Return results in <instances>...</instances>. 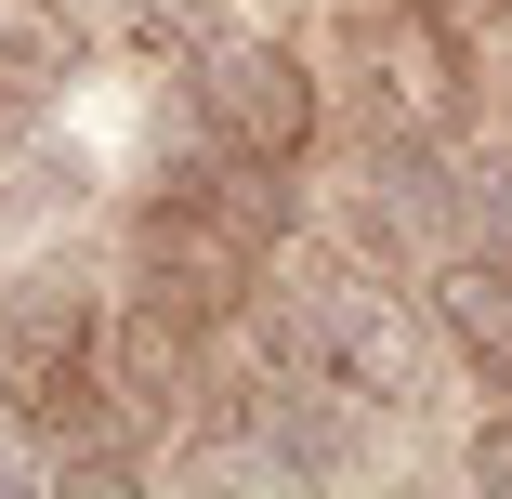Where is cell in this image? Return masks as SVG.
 Listing matches in <instances>:
<instances>
[{"instance_id":"6da1fadb","label":"cell","mask_w":512,"mask_h":499,"mask_svg":"<svg viewBox=\"0 0 512 499\" xmlns=\"http://www.w3.org/2000/svg\"><path fill=\"white\" fill-rule=\"evenodd\" d=\"M132 40L184 66V106L211 119L224 158H289L302 132H316V79H302V53L250 14H224V0H132Z\"/></svg>"},{"instance_id":"7a4b0ae2","label":"cell","mask_w":512,"mask_h":499,"mask_svg":"<svg viewBox=\"0 0 512 499\" xmlns=\"http://www.w3.org/2000/svg\"><path fill=\"white\" fill-rule=\"evenodd\" d=\"M263 342H276V381H329L342 408H394L407 368H421L407 316L368 276H316V289H289V303H263Z\"/></svg>"},{"instance_id":"3957f363","label":"cell","mask_w":512,"mask_h":499,"mask_svg":"<svg viewBox=\"0 0 512 499\" xmlns=\"http://www.w3.org/2000/svg\"><path fill=\"white\" fill-rule=\"evenodd\" d=\"M79 394H106V316L79 303V289H14L0 303V408H27V421H66Z\"/></svg>"},{"instance_id":"277c9868","label":"cell","mask_w":512,"mask_h":499,"mask_svg":"<svg viewBox=\"0 0 512 499\" xmlns=\"http://www.w3.org/2000/svg\"><path fill=\"white\" fill-rule=\"evenodd\" d=\"M447 171H460V158H434L421 132H381L368 171H355V237H381V250H434V237H460V224H447Z\"/></svg>"},{"instance_id":"5b68a950","label":"cell","mask_w":512,"mask_h":499,"mask_svg":"<svg viewBox=\"0 0 512 499\" xmlns=\"http://www.w3.org/2000/svg\"><path fill=\"white\" fill-rule=\"evenodd\" d=\"M434 329L460 342V368H486V394H512V276L473 250V263H434Z\"/></svg>"},{"instance_id":"8992f818","label":"cell","mask_w":512,"mask_h":499,"mask_svg":"<svg viewBox=\"0 0 512 499\" xmlns=\"http://www.w3.org/2000/svg\"><path fill=\"white\" fill-rule=\"evenodd\" d=\"M92 197V145H14L0 158V224H53Z\"/></svg>"},{"instance_id":"52a82bcc","label":"cell","mask_w":512,"mask_h":499,"mask_svg":"<svg viewBox=\"0 0 512 499\" xmlns=\"http://www.w3.org/2000/svg\"><path fill=\"white\" fill-rule=\"evenodd\" d=\"M447 224H460V250H486L512 276V145H486V158L447 171Z\"/></svg>"},{"instance_id":"ba28073f","label":"cell","mask_w":512,"mask_h":499,"mask_svg":"<svg viewBox=\"0 0 512 499\" xmlns=\"http://www.w3.org/2000/svg\"><path fill=\"white\" fill-rule=\"evenodd\" d=\"M473 473H486V486H512V421H499V434H473Z\"/></svg>"},{"instance_id":"9c48e42d","label":"cell","mask_w":512,"mask_h":499,"mask_svg":"<svg viewBox=\"0 0 512 499\" xmlns=\"http://www.w3.org/2000/svg\"><path fill=\"white\" fill-rule=\"evenodd\" d=\"M0 486H27V434L14 421H0Z\"/></svg>"}]
</instances>
